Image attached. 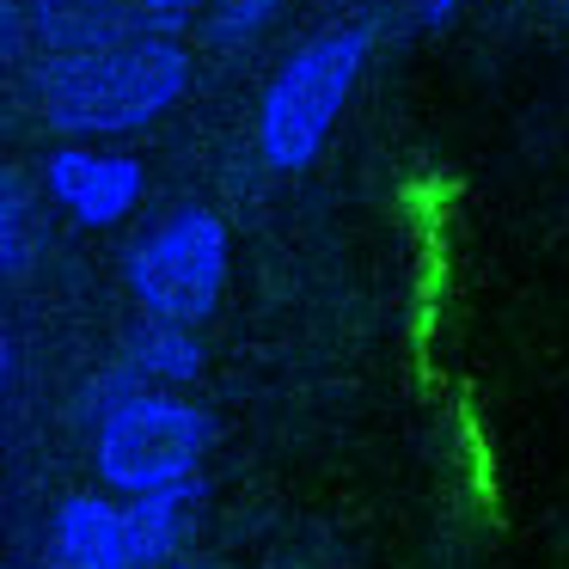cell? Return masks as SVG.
<instances>
[{"label": "cell", "mask_w": 569, "mask_h": 569, "mask_svg": "<svg viewBox=\"0 0 569 569\" xmlns=\"http://www.w3.org/2000/svg\"><path fill=\"white\" fill-rule=\"evenodd\" d=\"M190 87V56L172 38H129L92 56L31 68V104L50 129L87 136H136L153 117H166Z\"/></svg>", "instance_id": "cell-1"}, {"label": "cell", "mask_w": 569, "mask_h": 569, "mask_svg": "<svg viewBox=\"0 0 569 569\" xmlns=\"http://www.w3.org/2000/svg\"><path fill=\"white\" fill-rule=\"evenodd\" d=\"M368 50H373L368 26H337L307 38L276 68V80L263 87V104H258V148L276 172H307L325 153L361 68H368Z\"/></svg>", "instance_id": "cell-2"}, {"label": "cell", "mask_w": 569, "mask_h": 569, "mask_svg": "<svg viewBox=\"0 0 569 569\" xmlns=\"http://www.w3.org/2000/svg\"><path fill=\"white\" fill-rule=\"evenodd\" d=\"M214 441L209 410L184 405L172 392H136L129 405H117L92 435V466L99 483L117 496H148V490H172L190 483Z\"/></svg>", "instance_id": "cell-3"}, {"label": "cell", "mask_w": 569, "mask_h": 569, "mask_svg": "<svg viewBox=\"0 0 569 569\" xmlns=\"http://www.w3.org/2000/svg\"><path fill=\"white\" fill-rule=\"evenodd\" d=\"M227 288V221L214 209H178L129 251V295L141 319L202 325Z\"/></svg>", "instance_id": "cell-4"}, {"label": "cell", "mask_w": 569, "mask_h": 569, "mask_svg": "<svg viewBox=\"0 0 569 569\" xmlns=\"http://www.w3.org/2000/svg\"><path fill=\"white\" fill-rule=\"evenodd\" d=\"M43 184L50 197L74 214L80 227H117L136 214L141 202V160L136 153H111V148H87L68 141L43 160Z\"/></svg>", "instance_id": "cell-5"}, {"label": "cell", "mask_w": 569, "mask_h": 569, "mask_svg": "<svg viewBox=\"0 0 569 569\" xmlns=\"http://www.w3.org/2000/svg\"><path fill=\"white\" fill-rule=\"evenodd\" d=\"M26 31L43 62L141 38V0H26Z\"/></svg>", "instance_id": "cell-6"}, {"label": "cell", "mask_w": 569, "mask_h": 569, "mask_svg": "<svg viewBox=\"0 0 569 569\" xmlns=\"http://www.w3.org/2000/svg\"><path fill=\"white\" fill-rule=\"evenodd\" d=\"M50 557L56 569H136V539H129V508L104 496H68L50 520Z\"/></svg>", "instance_id": "cell-7"}, {"label": "cell", "mask_w": 569, "mask_h": 569, "mask_svg": "<svg viewBox=\"0 0 569 569\" xmlns=\"http://www.w3.org/2000/svg\"><path fill=\"white\" fill-rule=\"evenodd\" d=\"M202 502V483H172V490H148V496H129V539H136V569H172L178 563V545L190 532V515Z\"/></svg>", "instance_id": "cell-8"}, {"label": "cell", "mask_w": 569, "mask_h": 569, "mask_svg": "<svg viewBox=\"0 0 569 569\" xmlns=\"http://www.w3.org/2000/svg\"><path fill=\"white\" fill-rule=\"evenodd\" d=\"M123 361L141 373V380H160V386H184V380H197L202 373V337L190 331V325H166V319H141V325H129V337H123Z\"/></svg>", "instance_id": "cell-9"}, {"label": "cell", "mask_w": 569, "mask_h": 569, "mask_svg": "<svg viewBox=\"0 0 569 569\" xmlns=\"http://www.w3.org/2000/svg\"><path fill=\"white\" fill-rule=\"evenodd\" d=\"M276 13H282V0H221L209 13V38L221 43V50H239V43L263 38Z\"/></svg>", "instance_id": "cell-10"}, {"label": "cell", "mask_w": 569, "mask_h": 569, "mask_svg": "<svg viewBox=\"0 0 569 569\" xmlns=\"http://www.w3.org/2000/svg\"><path fill=\"white\" fill-rule=\"evenodd\" d=\"M31 258V227H26V178L7 172L0 178V263L7 276H19Z\"/></svg>", "instance_id": "cell-11"}, {"label": "cell", "mask_w": 569, "mask_h": 569, "mask_svg": "<svg viewBox=\"0 0 569 569\" xmlns=\"http://www.w3.org/2000/svg\"><path fill=\"white\" fill-rule=\"evenodd\" d=\"M197 7H221V0H141V38H172L178 43V31L197 19Z\"/></svg>", "instance_id": "cell-12"}, {"label": "cell", "mask_w": 569, "mask_h": 569, "mask_svg": "<svg viewBox=\"0 0 569 569\" xmlns=\"http://www.w3.org/2000/svg\"><path fill=\"white\" fill-rule=\"evenodd\" d=\"M26 0H0V56L7 62H26Z\"/></svg>", "instance_id": "cell-13"}, {"label": "cell", "mask_w": 569, "mask_h": 569, "mask_svg": "<svg viewBox=\"0 0 569 569\" xmlns=\"http://www.w3.org/2000/svg\"><path fill=\"white\" fill-rule=\"evenodd\" d=\"M459 7H466V0H422L417 19H422V26H447V19L459 13Z\"/></svg>", "instance_id": "cell-14"}, {"label": "cell", "mask_w": 569, "mask_h": 569, "mask_svg": "<svg viewBox=\"0 0 569 569\" xmlns=\"http://www.w3.org/2000/svg\"><path fill=\"white\" fill-rule=\"evenodd\" d=\"M172 569H197V563H184V557H178V563H172Z\"/></svg>", "instance_id": "cell-15"}, {"label": "cell", "mask_w": 569, "mask_h": 569, "mask_svg": "<svg viewBox=\"0 0 569 569\" xmlns=\"http://www.w3.org/2000/svg\"><path fill=\"white\" fill-rule=\"evenodd\" d=\"M563 13H569V0H563Z\"/></svg>", "instance_id": "cell-16"}]
</instances>
